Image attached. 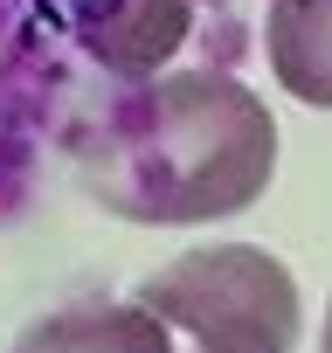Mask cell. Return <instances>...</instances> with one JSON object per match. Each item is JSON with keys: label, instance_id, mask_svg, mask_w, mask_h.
I'll list each match as a JSON object with an SVG mask.
<instances>
[{"label": "cell", "instance_id": "obj_1", "mask_svg": "<svg viewBox=\"0 0 332 353\" xmlns=\"http://www.w3.org/2000/svg\"><path fill=\"white\" fill-rule=\"evenodd\" d=\"M270 173L277 118L249 83L222 70L145 77L104 111L83 152V188L111 215L152 229L242 215L270 194Z\"/></svg>", "mask_w": 332, "mask_h": 353}, {"label": "cell", "instance_id": "obj_2", "mask_svg": "<svg viewBox=\"0 0 332 353\" xmlns=\"http://www.w3.org/2000/svg\"><path fill=\"white\" fill-rule=\"evenodd\" d=\"M132 298L159 312L174 332H187L194 346H229V353H298L304 332L298 277L256 243L187 250L166 270H152Z\"/></svg>", "mask_w": 332, "mask_h": 353}, {"label": "cell", "instance_id": "obj_3", "mask_svg": "<svg viewBox=\"0 0 332 353\" xmlns=\"http://www.w3.org/2000/svg\"><path fill=\"white\" fill-rule=\"evenodd\" d=\"M8 353H174V325L145 312L138 298L125 305H70L35 319Z\"/></svg>", "mask_w": 332, "mask_h": 353}, {"label": "cell", "instance_id": "obj_4", "mask_svg": "<svg viewBox=\"0 0 332 353\" xmlns=\"http://www.w3.org/2000/svg\"><path fill=\"white\" fill-rule=\"evenodd\" d=\"M263 42H270V77L298 104L332 111V0H270Z\"/></svg>", "mask_w": 332, "mask_h": 353}, {"label": "cell", "instance_id": "obj_5", "mask_svg": "<svg viewBox=\"0 0 332 353\" xmlns=\"http://www.w3.org/2000/svg\"><path fill=\"white\" fill-rule=\"evenodd\" d=\"M318 353H332V305H325V339H318Z\"/></svg>", "mask_w": 332, "mask_h": 353}, {"label": "cell", "instance_id": "obj_6", "mask_svg": "<svg viewBox=\"0 0 332 353\" xmlns=\"http://www.w3.org/2000/svg\"><path fill=\"white\" fill-rule=\"evenodd\" d=\"M201 353H229V346H201Z\"/></svg>", "mask_w": 332, "mask_h": 353}]
</instances>
